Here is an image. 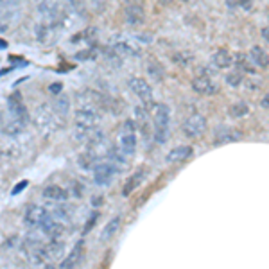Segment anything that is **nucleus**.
I'll return each mask as SVG.
<instances>
[{"label":"nucleus","mask_w":269,"mask_h":269,"mask_svg":"<svg viewBox=\"0 0 269 269\" xmlns=\"http://www.w3.org/2000/svg\"><path fill=\"white\" fill-rule=\"evenodd\" d=\"M249 113V106L248 103H244V101H239V103H233L230 106V115L235 117V119H242Z\"/></svg>","instance_id":"nucleus-25"},{"label":"nucleus","mask_w":269,"mask_h":269,"mask_svg":"<svg viewBox=\"0 0 269 269\" xmlns=\"http://www.w3.org/2000/svg\"><path fill=\"white\" fill-rule=\"evenodd\" d=\"M233 54L226 49H219L214 56H212V63L217 67V69L224 70V69H230L231 65H233Z\"/></svg>","instance_id":"nucleus-17"},{"label":"nucleus","mask_w":269,"mask_h":269,"mask_svg":"<svg viewBox=\"0 0 269 269\" xmlns=\"http://www.w3.org/2000/svg\"><path fill=\"white\" fill-rule=\"evenodd\" d=\"M192 88H194V92H197V94H201V95H215L219 92V85L212 81L206 72L197 74V76L194 77Z\"/></svg>","instance_id":"nucleus-9"},{"label":"nucleus","mask_w":269,"mask_h":269,"mask_svg":"<svg viewBox=\"0 0 269 269\" xmlns=\"http://www.w3.org/2000/svg\"><path fill=\"white\" fill-rule=\"evenodd\" d=\"M61 86H63L61 83H54V85H51V92H52V94H60Z\"/></svg>","instance_id":"nucleus-30"},{"label":"nucleus","mask_w":269,"mask_h":269,"mask_svg":"<svg viewBox=\"0 0 269 269\" xmlns=\"http://www.w3.org/2000/svg\"><path fill=\"white\" fill-rule=\"evenodd\" d=\"M128 86H129V90H131L133 94L137 95L144 104H147V103L153 101V88H151V85L145 81L144 77L131 76L128 79Z\"/></svg>","instance_id":"nucleus-6"},{"label":"nucleus","mask_w":269,"mask_h":269,"mask_svg":"<svg viewBox=\"0 0 269 269\" xmlns=\"http://www.w3.org/2000/svg\"><path fill=\"white\" fill-rule=\"evenodd\" d=\"M0 49H8V42L6 40H0Z\"/></svg>","instance_id":"nucleus-32"},{"label":"nucleus","mask_w":269,"mask_h":269,"mask_svg":"<svg viewBox=\"0 0 269 269\" xmlns=\"http://www.w3.org/2000/svg\"><path fill=\"white\" fill-rule=\"evenodd\" d=\"M95 54V51L94 49H88V51H83V52H77L76 54V58L77 60H81L83 61V58H92V56Z\"/></svg>","instance_id":"nucleus-28"},{"label":"nucleus","mask_w":269,"mask_h":269,"mask_svg":"<svg viewBox=\"0 0 269 269\" xmlns=\"http://www.w3.org/2000/svg\"><path fill=\"white\" fill-rule=\"evenodd\" d=\"M240 138V133H237L235 129L231 128H219L217 133H215V138L214 142L215 144H228V142H233V140H239Z\"/></svg>","instance_id":"nucleus-21"},{"label":"nucleus","mask_w":269,"mask_h":269,"mask_svg":"<svg viewBox=\"0 0 269 269\" xmlns=\"http://www.w3.org/2000/svg\"><path fill=\"white\" fill-rule=\"evenodd\" d=\"M11 117H15V119H18L20 122H24V124H27L29 122V111H27L26 104H24V101H22L20 94H13L11 97H9L8 101V110H6Z\"/></svg>","instance_id":"nucleus-8"},{"label":"nucleus","mask_w":269,"mask_h":269,"mask_svg":"<svg viewBox=\"0 0 269 269\" xmlns=\"http://www.w3.org/2000/svg\"><path fill=\"white\" fill-rule=\"evenodd\" d=\"M226 83L230 86H233V88H237V86L242 83V74L240 72H231V74H228L226 76Z\"/></svg>","instance_id":"nucleus-26"},{"label":"nucleus","mask_w":269,"mask_h":269,"mask_svg":"<svg viewBox=\"0 0 269 269\" xmlns=\"http://www.w3.org/2000/svg\"><path fill=\"white\" fill-rule=\"evenodd\" d=\"M63 251H65L63 240H51V242L43 244L42 249H40L35 256L38 260L51 264V262H54V260H60L61 256H63Z\"/></svg>","instance_id":"nucleus-5"},{"label":"nucleus","mask_w":269,"mask_h":269,"mask_svg":"<svg viewBox=\"0 0 269 269\" xmlns=\"http://www.w3.org/2000/svg\"><path fill=\"white\" fill-rule=\"evenodd\" d=\"M58 119L56 111L47 104H40L33 113V124L40 129V131H52L58 126Z\"/></svg>","instance_id":"nucleus-3"},{"label":"nucleus","mask_w":269,"mask_h":269,"mask_svg":"<svg viewBox=\"0 0 269 269\" xmlns=\"http://www.w3.org/2000/svg\"><path fill=\"white\" fill-rule=\"evenodd\" d=\"M110 47L119 58H128V56L129 58H138L140 56V47L137 43H133L131 40H117Z\"/></svg>","instance_id":"nucleus-11"},{"label":"nucleus","mask_w":269,"mask_h":269,"mask_svg":"<svg viewBox=\"0 0 269 269\" xmlns=\"http://www.w3.org/2000/svg\"><path fill=\"white\" fill-rule=\"evenodd\" d=\"M145 174H147V169L145 167H140L137 172H133L131 176H129V179L126 181V185H124V190H122V194L124 196H129V194L135 190V188H138L142 185V181L145 179Z\"/></svg>","instance_id":"nucleus-16"},{"label":"nucleus","mask_w":269,"mask_h":269,"mask_svg":"<svg viewBox=\"0 0 269 269\" xmlns=\"http://www.w3.org/2000/svg\"><path fill=\"white\" fill-rule=\"evenodd\" d=\"M262 38L269 43V27H264V29H262Z\"/></svg>","instance_id":"nucleus-31"},{"label":"nucleus","mask_w":269,"mask_h":269,"mask_svg":"<svg viewBox=\"0 0 269 269\" xmlns=\"http://www.w3.org/2000/svg\"><path fill=\"white\" fill-rule=\"evenodd\" d=\"M4 31H6V26L2 24V22H0V33H4Z\"/></svg>","instance_id":"nucleus-34"},{"label":"nucleus","mask_w":269,"mask_h":269,"mask_svg":"<svg viewBox=\"0 0 269 269\" xmlns=\"http://www.w3.org/2000/svg\"><path fill=\"white\" fill-rule=\"evenodd\" d=\"M149 111V117H151V122H153V135H154V140L163 144V142L169 138V122H171V110L169 106L163 103H151L144 104Z\"/></svg>","instance_id":"nucleus-1"},{"label":"nucleus","mask_w":269,"mask_h":269,"mask_svg":"<svg viewBox=\"0 0 269 269\" xmlns=\"http://www.w3.org/2000/svg\"><path fill=\"white\" fill-rule=\"evenodd\" d=\"M192 154V147L190 145H178V147H172L169 153H167L165 160L167 163H181Z\"/></svg>","instance_id":"nucleus-14"},{"label":"nucleus","mask_w":269,"mask_h":269,"mask_svg":"<svg viewBox=\"0 0 269 269\" xmlns=\"http://www.w3.org/2000/svg\"><path fill=\"white\" fill-rule=\"evenodd\" d=\"M124 20L129 26H140L145 20V11L140 4H128L124 8Z\"/></svg>","instance_id":"nucleus-13"},{"label":"nucleus","mask_w":269,"mask_h":269,"mask_svg":"<svg viewBox=\"0 0 269 269\" xmlns=\"http://www.w3.org/2000/svg\"><path fill=\"white\" fill-rule=\"evenodd\" d=\"M43 197L49 201H54V203H63V201L69 199V192L60 185H49V187L43 188Z\"/></svg>","instance_id":"nucleus-15"},{"label":"nucleus","mask_w":269,"mask_h":269,"mask_svg":"<svg viewBox=\"0 0 269 269\" xmlns=\"http://www.w3.org/2000/svg\"><path fill=\"white\" fill-rule=\"evenodd\" d=\"M24 187H27V181H20V183L13 188V196H15V194H20L22 190H24Z\"/></svg>","instance_id":"nucleus-29"},{"label":"nucleus","mask_w":269,"mask_h":269,"mask_svg":"<svg viewBox=\"0 0 269 269\" xmlns=\"http://www.w3.org/2000/svg\"><path fill=\"white\" fill-rule=\"evenodd\" d=\"M81 256H83V242H77L74 246L72 253L67 256V260L61 262V265L58 269H74L77 265V262L81 260Z\"/></svg>","instance_id":"nucleus-20"},{"label":"nucleus","mask_w":269,"mask_h":269,"mask_svg":"<svg viewBox=\"0 0 269 269\" xmlns=\"http://www.w3.org/2000/svg\"><path fill=\"white\" fill-rule=\"evenodd\" d=\"M94 171V181L95 185H101V187H104V185H108L113 179V176H115V167L111 165L108 160H103V162H97V165L92 169Z\"/></svg>","instance_id":"nucleus-10"},{"label":"nucleus","mask_w":269,"mask_h":269,"mask_svg":"<svg viewBox=\"0 0 269 269\" xmlns=\"http://www.w3.org/2000/svg\"><path fill=\"white\" fill-rule=\"evenodd\" d=\"M115 149L126 158H131L133 154L137 153V126L133 120L126 119L120 124L119 133H117Z\"/></svg>","instance_id":"nucleus-2"},{"label":"nucleus","mask_w":269,"mask_h":269,"mask_svg":"<svg viewBox=\"0 0 269 269\" xmlns=\"http://www.w3.org/2000/svg\"><path fill=\"white\" fill-rule=\"evenodd\" d=\"M97 162H101L97 156V153H95L94 149H86L85 153L79 154V158H77V163H79V167L81 169H94L95 165H97Z\"/></svg>","instance_id":"nucleus-22"},{"label":"nucleus","mask_w":269,"mask_h":269,"mask_svg":"<svg viewBox=\"0 0 269 269\" xmlns=\"http://www.w3.org/2000/svg\"><path fill=\"white\" fill-rule=\"evenodd\" d=\"M49 217H51V214H49L47 208H43L42 205H31L29 208L26 210L24 221H26V224L31 228H42Z\"/></svg>","instance_id":"nucleus-7"},{"label":"nucleus","mask_w":269,"mask_h":269,"mask_svg":"<svg viewBox=\"0 0 269 269\" xmlns=\"http://www.w3.org/2000/svg\"><path fill=\"white\" fill-rule=\"evenodd\" d=\"M249 58H251V61L255 63V67H258V69H267L269 67V54L262 47H258V45H253L251 47Z\"/></svg>","instance_id":"nucleus-19"},{"label":"nucleus","mask_w":269,"mask_h":269,"mask_svg":"<svg viewBox=\"0 0 269 269\" xmlns=\"http://www.w3.org/2000/svg\"><path fill=\"white\" fill-rule=\"evenodd\" d=\"M147 74L153 77L154 81H162L163 77H165V69H163V65L160 63L158 60L151 58V60L147 61Z\"/></svg>","instance_id":"nucleus-23"},{"label":"nucleus","mask_w":269,"mask_h":269,"mask_svg":"<svg viewBox=\"0 0 269 269\" xmlns=\"http://www.w3.org/2000/svg\"><path fill=\"white\" fill-rule=\"evenodd\" d=\"M206 129H208V120H206V117L201 115V113H194V115H190L183 122L181 131H183V135L188 138H199L205 135Z\"/></svg>","instance_id":"nucleus-4"},{"label":"nucleus","mask_w":269,"mask_h":269,"mask_svg":"<svg viewBox=\"0 0 269 269\" xmlns=\"http://www.w3.org/2000/svg\"><path fill=\"white\" fill-rule=\"evenodd\" d=\"M43 269H58V267H56L54 264H47V265H45V267H43Z\"/></svg>","instance_id":"nucleus-33"},{"label":"nucleus","mask_w":269,"mask_h":269,"mask_svg":"<svg viewBox=\"0 0 269 269\" xmlns=\"http://www.w3.org/2000/svg\"><path fill=\"white\" fill-rule=\"evenodd\" d=\"M135 126H140V129H142V133H151L149 131V126H151V117H149V111H147V108L145 106H138V108H135Z\"/></svg>","instance_id":"nucleus-18"},{"label":"nucleus","mask_w":269,"mask_h":269,"mask_svg":"<svg viewBox=\"0 0 269 269\" xmlns=\"http://www.w3.org/2000/svg\"><path fill=\"white\" fill-rule=\"evenodd\" d=\"M27 124H24V122H20L18 119H15V117H11L6 111V113H2L0 115V129H2V133L4 135H9V137H17V135H20L24 129H26Z\"/></svg>","instance_id":"nucleus-12"},{"label":"nucleus","mask_w":269,"mask_h":269,"mask_svg":"<svg viewBox=\"0 0 269 269\" xmlns=\"http://www.w3.org/2000/svg\"><path fill=\"white\" fill-rule=\"evenodd\" d=\"M120 221H122V219H120L119 215H117V217H113L111 221H108V224L103 228V233H101V240H110L111 237L117 233V230H119Z\"/></svg>","instance_id":"nucleus-24"},{"label":"nucleus","mask_w":269,"mask_h":269,"mask_svg":"<svg viewBox=\"0 0 269 269\" xmlns=\"http://www.w3.org/2000/svg\"><path fill=\"white\" fill-rule=\"evenodd\" d=\"M97 217H99V214H97V212H94V214H92V217H90L88 224H85V233H88V231L92 230V226H94V224H95V221H97Z\"/></svg>","instance_id":"nucleus-27"}]
</instances>
